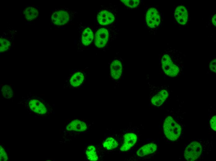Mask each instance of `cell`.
Instances as JSON below:
<instances>
[{
	"label": "cell",
	"mask_w": 216,
	"mask_h": 161,
	"mask_svg": "<svg viewBox=\"0 0 216 161\" xmlns=\"http://www.w3.org/2000/svg\"><path fill=\"white\" fill-rule=\"evenodd\" d=\"M30 109L35 113L43 115L47 112V109L44 105L36 99H32L29 102Z\"/></svg>",
	"instance_id": "14"
},
{
	"label": "cell",
	"mask_w": 216,
	"mask_h": 161,
	"mask_svg": "<svg viewBox=\"0 0 216 161\" xmlns=\"http://www.w3.org/2000/svg\"><path fill=\"white\" fill-rule=\"evenodd\" d=\"M216 59L212 61L210 63L209 67L210 70L216 73Z\"/></svg>",
	"instance_id": "25"
},
{
	"label": "cell",
	"mask_w": 216,
	"mask_h": 161,
	"mask_svg": "<svg viewBox=\"0 0 216 161\" xmlns=\"http://www.w3.org/2000/svg\"><path fill=\"white\" fill-rule=\"evenodd\" d=\"M163 129L167 138L172 141L177 140L181 132V126L171 116H167L164 120Z\"/></svg>",
	"instance_id": "2"
},
{
	"label": "cell",
	"mask_w": 216,
	"mask_h": 161,
	"mask_svg": "<svg viewBox=\"0 0 216 161\" xmlns=\"http://www.w3.org/2000/svg\"><path fill=\"white\" fill-rule=\"evenodd\" d=\"M93 34L91 29L89 28L85 29L83 32L82 37V42L85 46L89 45L92 41Z\"/></svg>",
	"instance_id": "18"
},
{
	"label": "cell",
	"mask_w": 216,
	"mask_h": 161,
	"mask_svg": "<svg viewBox=\"0 0 216 161\" xmlns=\"http://www.w3.org/2000/svg\"><path fill=\"white\" fill-rule=\"evenodd\" d=\"M69 19L70 16L68 13L64 10L57 11L52 15V22L56 25H64L69 21Z\"/></svg>",
	"instance_id": "8"
},
{
	"label": "cell",
	"mask_w": 216,
	"mask_h": 161,
	"mask_svg": "<svg viewBox=\"0 0 216 161\" xmlns=\"http://www.w3.org/2000/svg\"><path fill=\"white\" fill-rule=\"evenodd\" d=\"M126 6L131 8H134L137 7L140 3V0H121Z\"/></svg>",
	"instance_id": "22"
},
{
	"label": "cell",
	"mask_w": 216,
	"mask_h": 161,
	"mask_svg": "<svg viewBox=\"0 0 216 161\" xmlns=\"http://www.w3.org/2000/svg\"><path fill=\"white\" fill-rule=\"evenodd\" d=\"M86 154L87 158L90 161H96L98 159L95 148L93 146H90L88 147Z\"/></svg>",
	"instance_id": "19"
},
{
	"label": "cell",
	"mask_w": 216,
	"mask_h": 161,
	"mask_svg": "<svg viewBox=\"0 0 216 161\" xmlns=\"http://www.w3.org/2000/svg\"><path fill=\"white\" fill-rule=\"evenodd\" d=\"M97 20L100 24L106 25L113 22L115 20V17L111 13L106 10H103L98 14Z\"/></svg>",
	"instance_id": "13"
},
{
	"label": "cell",
	"mask_w": 216,
	"mask_h": 161,
	"mask_svg": "<svg viewBox=\"0 0 216 161\" xmlns=\"http://www.w3.org/2000/svg\"><path fill=\"white\" fill-rule=\"evenodd\" d=\"M110 74L111 79L115 82H119L122 79L123 67L119 60L115 59L112 61L110 67Z\"/></svg>",
	"instance_id": "6"
},
{
	"label": "cell",
	"mask_w": 216,
	"mask_h": 161,
	"mask_svg": "<svg viewBox=\"0 0 216 161\" xmlns=\"http://www.w3.org/2000/svg\"><path fill=\"white\" fill-rule=\"evenodd\" d=\"M139 142L131 152L133 153L129 160H137L144 159L146 156L154 153L157 149V146L155 143H149L140 145L139 144Z\"/></svg>",
	"instance_id": "3"
},
{
	"label": "cell",
	"mask_w": 216,
	"mask_h": 161,
	"mask_svg": "<svg viewBox=\"0 0 216 161\" xmlns=\"http://www.w3.org/2000/svg\"><path fill=\"white\" fill-rule=\"evenodd\" d=\"M0 51L1 53L7 51L11 46L10 41L7 38L2 37L0 38Z\"/></svg>",
	"instance_id": "20"
},
{
	"label": "cell",
	"mask_w": 216,
	"mask_h": 161,
	"mask_svg": "<svg viewBox=\"0 0 216 161\" xmlns=\"http://www.w3.org/2000/svg\"><path fill=\"white\" fill-rule=\"evenodd\" d=\"M109 38V33L107 29L101 28L96 32L95 35V44L98 48H102L106 45Z\"/></svg>",
	"instance_id": "9"
},
{
	"label": "cell",
	"mask_w": 216,
	"mask_h": 161,
	"mask_svg": "<svg viewBox=\"0 0 216 161\" xmlns=\"http://www.w3.org/2000/svg\"><path fill=\"white\" fill-rule=\"evenodd\" d=\"M120 144V139H116L112 137H107L102 143L103 147L107 150L115 149L119 147Z\"/></svg>",
	"instance_id": "16"
},
{
	"label": "cell",
	"mask_w": 216,
	"mask_h": 161,
	"mask_svg": "<svg viewBox=\"0 0 216 161\" xmlns=\"http://www.w3.org/2000/svg\"><path fill=\"white\" fill-rule=\"evenodd\" d=\"M146 20L148 26L151 28H155L160 24V17L158 10L154 8H151L147 11Z\"/></svg>",
	"instance_id": "7"
},
{
	"label": "cell",
	"mask_w": 216,
	"mask_h": 161,
	"mask_svg": "<svg viewBox=\"0 0 216 161\" xmlns=\"http://www.w3.org/2000/svg\"><path fill=\"white\" fill-rule=\"evenodd\" d=\"M86 124L83 121L79 120L72 121L66 126V128L69 131L83 132L87 129Z\"/></svg>",
	"instance_id": "15"
},
{
	"label": "cell",
	"mask_w": 216,
	"mask_h": 161,
	"mask_svg": "<svg viewBox=\"0 0 216 161\" xmlns=\"http://www.w3.org/2000/svg\"><path fill=\"white\" fill-rule=\"evenodd\" d=\"M216 115L213 116L210 120V124L212 128L215 131L216 130Z\"/></svg>",
	"instance_id": "24"
},
{
	"label": "cell",
	"mask_w": 216,
	"mask_h": 161,
	"mask_svg": "<svg viewBox=\"0 0 216 161\" xmlns=\"http://www.w3.org/2000/svg\"><path fill=\"white\" fill-rule=\"evenodd\" d=\"M87 76L83 72L77 71L73 73L70 76L69 83L72 87L79 88L83 85L86 79Z\"/></svg>",
	"instance_id": "10"
},
{
	"label": "cell",
	"mask_w": 216,
	"mask_h": 161,
	"mask_svg": "<svg viewBox=\"0 0 216 161\" xmlns=\"http://www.w3.org/2000/svg\"><path fill=\"white\" fill-rule=\"evenodd\" d=\"M169 95L166 90L164 89L160 90L151 97V103L154 106H160L164 103Z\"/></svg>",
	"instance_id": "12"
},
{
	"label": "cell",
	"mask_w": 216,
	"mask_h": 161,
	"mask_svg": "<svg viewBox=\"0 0 216 161\" xmlns=\"http://www.w3.org/2000/svg\"><path fill=\"white\" fill-rule=\"evenodd\" d=\"M0 161H6L7 160V155L4 149L0 146Z\"/></svg>",
	"instance_id": "23"
},
{
	"label": "cell",
	"mask_w": 216,
	"mask_h": 161,
	"mask_svg": "<svg viewBox=\"0 0 216 161\" xmlns=\"http://www.w3.org/2000/svg\"><path fill=\"white\" fill-rule=\"evenodd\" d=\"M1 92L4 97L6 98H11L13 96V92L9 85H5L2 88Z\"/></svg>",
	"instance_id": "21"
},
{
	"label": "cell",
	"mask_w": 216,
	"mask_h": 161,
	"mask_svg": "<svg viewBox=\"0 0 216 161\" xmlns=\"http://www.w3.org/2000/svg\"><path fill=\"white\" fill-rule=\"evenodd\" d=\"M161 63L162 69L167 75L171 77H175L179 73V67L173 63L169 56L168 54H164L162 56Z\"/></svg>",
	"instance_id": "4"
},
{
	"label": "cell",
	"mask_w": 216,
	"mask_h": 161,
	"mask_svg": "<svg viewBox=\"0 0 216 161\" xmlns=\"http://www.w3.org/2000/svg\"><path fill=\"white\" fill-rule=\"evenodd\" d=\"M212 21L213 24L215 26H216V15H214L212 18Z\"/></svg>",
	"instance_id": "26"
},
{
	"label": "cell",
	"mask_w": 216,
	"mask_h": 161,
	"mask_svg": "<svg viewBox=\"0 0 216 161\" xmlns=\"http://www.w3.org/2000/svg\"><path fill=\"white\" fill-rule=\"evenodd\" d=\"M202 151L201 146L197 141L190 143L186 147L184 153L186 159L188 161L196 160L200 155Z\"/></svg>",
	"instance_id": "5"
},
{
	"label": "cell",
	"mask_w": 216,
	"mask_h": 161,
	"mask_svg": "<svg viewBox=\"0 0 216 161\" xmlns=\"http://www.w3.org/2000/svg\"><path fill=\"white\" fill-rule=\"evenodd\" d=\"M174 16L178 24L185 25L188 19V12L186 7L183 5L178 6L174 11Z\"/></svg>",
	"instance_id": "11"
},
{
	"label": "cell",
	"mask_w": 216,
	"mask_h": 161,
	"mask_svg": "<svg viewBox=\"0 0 216 161\" xmlns=\"http://www.w3.org/2000/svg\"><path fill=\"white\" fill-rule=\"evenodd\" d=\"M139 133L134 127L129 128L124 131L120 139L119 150L122 153H130L139 141Z\"/></svg>",
	"instance_id": "1"
},
{
	"label": "cell",
	"mask_w": 216,
	"mask_h": 161,
	"mask_svg": "<svg viewBox=\"0 0 216 161\" xmlns=\"http://www.w3.org/2000/svg\"><path fill=\"white\" fill-rule=\"evenodd\" d=\"M25 19L28 21H32L35 20L38 15V10L33 7H28L24 11Z\"/></svg>",
	"instance_id": "17"
}]
</instances>
